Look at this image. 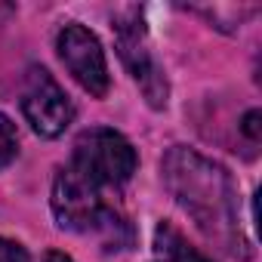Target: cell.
I'll use <instances>...</instances> for the list:
<instances>
[{"instance_id": "1", "label": "cell", "mask_w": 262, "mask_h": 262, "mask_svg": "<svg viewBox=\"0 0 262 262\" xmlns=\"http://www.w3.org/2000/svg\"><path fill=\"white\" fill-rule=\"evenodd\" d=\"M164 176L176 201L213 241L225 244V250L250 256L241 237V225L234 216V188L222 167L204 161L188 148H173L164 161Z\"/></svg>"}, {"instance_id": "2", "label": "cell", "mask_w": 262, "mask_h": 262, "mask_svg": "<svg viewBox=\"0 0 262 262\" xmlns=\"http://www.w3.org/2000/svg\"><path fill=\"white\" fill-rule=\"evenodd\" d=\"M74 170L93 185H123L136 170V151L114 129H86L74 142Z\"/></svg>"}, {"instance_id": "3", "label": "cell", "mask_w": 262, "mask_h": 262, "mask_svg": "<svg viewBox=\"0 0 262 262\" xmlns=\"http://www.w3.org/2000/svg\"><path fill=\"white\" fill-rule=\"evenodd\" d=\"M53 213L62 228L71 231H99V228H117V216L105 210L99 198V185H93L83 173L74 167L62 170L53 182Z\"/></svg>"}, {"instance_id": "4", "label": "cell", "mask_w": 262, "mask_h": 262, "mask_svg": "<svg viewBox=\"0 0 262 262\" xmlns=\"http://www.w3.org/2000/svg\"><path fill=\"white\" fill-rule=\"evenodd\" d=\"M22 108H25L28 123L37 129L40 136H47V139L62 136L65 126H68L71 117H74V105L68 102L65 90H62L43 68H31V71H28Z\"/></svg>"}, {"instance_id": "5", "label": "cell", "mask_w": 262, "mask_h": 262, "mask_svg": "<svg viewBox=\"0 0 262 262\" xmlns=\"http://www.w3.org/2000/svg\"><path fill=\"white\" fill-rule=\"evenodd\" d=\"M59 56L71 71V77L90 96L102 99L108 93V65L93 31H86L83 25H65L59 34Z\"/></svg>"}, {"instance_id": "6", "label": "cell", "mask_w": 262, "mask_h": 262, "mask_svg": "<svg viewBox=\"0 0 262 262\" xmlns=\"http://www.w3.org/2000/svg\"><path fill=\"white\" fill-rule=\"evenodd\" d=\"M117 31H120V56H123V62L129 65L133 77L142 83L148 102H151L155 108H161V105L167 102V83H164L161 71L155 68V62H151V56H148V50H145L142 25L129 22V25H117Z\"/></svg>"}, {"instance_id": "7", "label": "cell", "mask_w": 262, "mask_h": 262, "mask_svg": "<svg viewBox=\"0 0 262 262\" xmlns=\"http://www.w3.org/2000/svg\"><path fill=\"white\" fill-rule=\"evenodd\" d=\"M155 244H158V253L164 256V262H210V259H207L201 250H194L173 225H158Z\"/></svg>"}, {"instance_id": "8", "label": "cell", "mask_w": 262, "mask_h": 262, "mask_svg": "<svg viewBox=\"0 0 262 262\" xmlns=\"http://www.w3.org/2000/svg\"><path fill=\"white\" fill-rule=\"evenodd\" d=\"M16 151H19V136H16V126H13V120H10L7 114H0V167L13 164Z\"/></svg>"}, {"instance_id": "9", "label": "cell", "mask_w": 262, "mask_h": 262, "mask_svg": "<svg viewBox=\"0 0 262 262\" xmlns=\"http://www.w3.org/2000/svg\"><path fill=\"white\" fill-rule=\"evenodd\" d=\"M0 262H28V253L22 244L0 237Z\"/></svg>"}, {"instance_id": "10", "label": "cell", "mask_w": 262, "mask_h": 262, "mask_svg": "<svg viewBox=\"0 0 262 262\" xmlns=\"http://www.w3.org/2000/svg\"><path fill=\"white\" fill-rule=\"evenodd\" d=\"M259 111H250L247 117H244V133L250 136V139H259Z\"/></svg>"}, {"instance_id": "11", "label": "cell", "mask_w": 262, "mask_h": 262, "mask_svg": "<svg viewBox=\"0 0 262 262\" xmlns=\"http://www.w3.org/2000/svg\"><path fill=\"white\" fill-rule=\"evenodd\" d=\"M47 262H74V259L65 253H47Z\"/></svg>"}]
</instances>
